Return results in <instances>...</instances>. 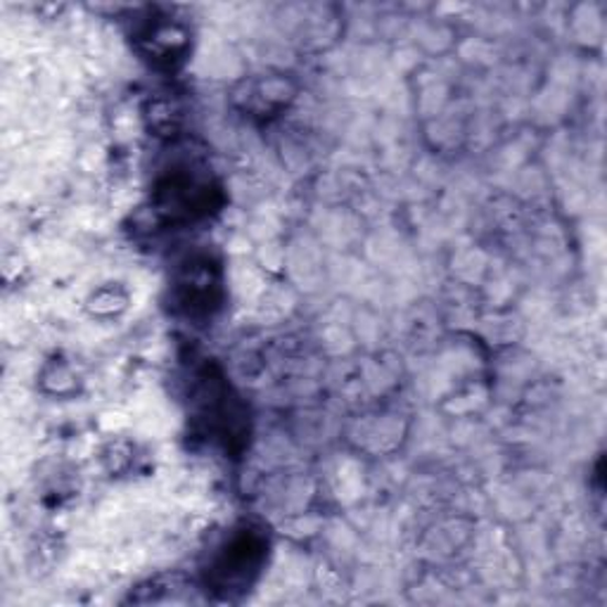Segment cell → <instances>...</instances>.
I'll use <instances>...</instances> for the list:
<instances>
[{"label": "cell", "mask_w": 607, "mask_h": 607, "mask_svg": "<svg viewBox=\"0 0 607 607\" xmlns=\"http://www.w3.org/2000/svg\"><path fill=\"white\" fill-rule=\"evenodd\" d=\"M263 541L254 532H242L226 546V555L219 563V572L228 574V582H247V574L259 567Z\"/></svg>", "instance_id": "6da1fadb"}]
</instances>
